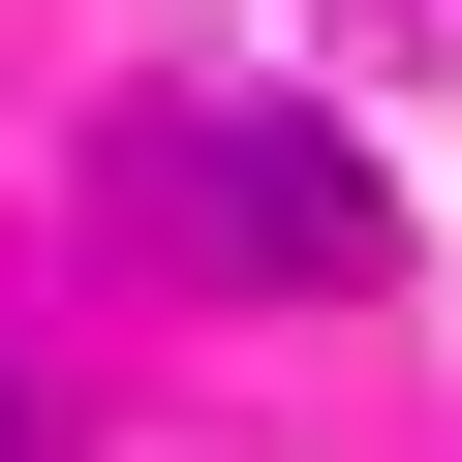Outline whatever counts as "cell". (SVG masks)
Wrapping results in <instances>:
<instances>
[{
    "instance_id": "6da1fadb",
    "label": "cell",
    "mask_w": 462,
    "mask_h": 462,
    "mask_svg": "<svg viewBox=\"0 0 462 462\" xmlns=\"http://www.w3.org/2000/svg\"><path fill=\"white\" fill-rule=\"evenodd\" d=\"M124 247L247 278V309H339V278L401 247V185H370L309 93H154V124H124Z\"/></svg>"
},
{
    "instance_id": "7a4b0ae2",
    "label": "cell",
    "mask_w": 462,
    "mask_h": 462,
    "mask_svg": "<svg viewBox=\"0 0 462 462\" xmlns=\"http://www.w3.org/2000/svg\"><path fill=\"white\" fill-rule=\"evenodd\" d=\"M0 462H62V401H32V370H0Z\"/></svg>"
}]
</instances>
